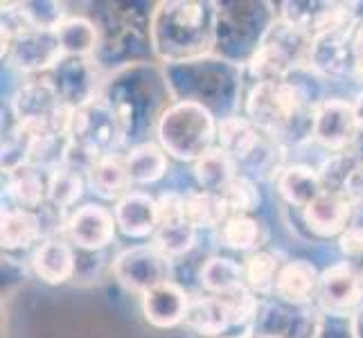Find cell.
I'll return each instance as SVG.
<instances>
[{
  "instance_id": "22",
  "label": "cell",
  "mask_w": 363,
  "mask_h": 338,
  "mask_svg": "<svg viewBox=\"0 0 363 338\" xmlns=\"http://www.w3.org/2000/svg\"><path fill=\"white\" fill-rule=\"evenodd\" d=\"M89 185L91 190L106 198V201H120V198L127 196L131 190V176L127 171V165L122 160L116 158H102L97 160L95 165L89 169Z\"/></svg>"
},
{
  "instance_id": "3",
  "label": "cell",
  "mask_w": 363,
  "mask_h": 338,
  "mask_svg": "<svg viewBox=\"0 0 363 338\" xmlns=\"http://www.w3.org/2000/svg\"><path fill=\"white\" fill-rule=\"evenodd\" d=\"M217 133L219 129L212 113L194 99L172 104L158 120L160 147L179 160H201L212 152Z\"/></svg>"
},
{
  "instance_id": "10",
  "label": "cell",
  "mask_w": 363,
  "mask_h": 338,
  "mask_svg": "<svg viewBox=\"0 0 363 338\" xmlns=\"http://www.w3.org/2000/svg\"><path fill=\"white\" fill-rule=\"evenodd\" d=\"M118 221L113 212H108L102 205H82L74 210V215L68 219L66 230L72 244H77L82 250H99L113 242Z\"/></svg>"
},
{
  "instance_id": "32",
  "label": "cell",
  "mask_w": 363,
  "mask_h": 338,
  "mask_svg": "<svg viewBox=\"0 0 363 338\" xmlns=\"http://www.w3.org/2000/svg\"><path fill=\"white\" fill-rule=\"evenodd\" d=\"M84 181L82 174L70 167H59L48 176V203L59 210L70 208L82 196Z\"/></svg>"
},
{
  "instance_id": "41",
  "label": "cell",
  "mask_w": 363,
  "mask_h": 338,
  "mask_svg": "<svg viewBox=\"0 0 363 338\" xmlns=\"http://www.w3.org/2000/svg\"><path fill=\"white\" fill-rule=\"evenodd\" d=\"M257 338H282V336H275V334H269V336H257Z\"/></svg>"
},
{
  "instance_id": "37",
  "label": "cell",
  "mask_w": 363,
  "mask_h": 338,
  "mask_svg": "<svg viewBox=\"0 0 363 338\" xmlns=\"http://www.w3.org/2000/svg\"><path fill=\"white\" fill-rule=\"evenodd\" d=\"M350 334H352V338H363V307L350 320Z\"/></svg>"
},
{
  "instance_id": "13",
  "label": "cell",
  "mask_w": 363,
  "mask_h": 338,
  "mask_svg": "<svg viewBox=\"0 0 363 338\" xmlns=\"http://www.w3.org/2000/svg\"><path fill=\"white\" fill-rule=\"evenodd\" d=\"M354 203L343 192H323L314 203L303 210L307 225L320 237L343 235L352 219Z\"/></svg>"
},
{
  "instance_id": "7",
  "label": "cell",
  "mask_w": 363,
  "mask_h": 338,
  "mask_svg": "<svg viewBox=\"0 0 363 338\" xmlns=\"http://www.w3.org/2000/svg\"><path fill=\"white\" fill-rule=\"evenodd\" d=\"M359 129L361 124L357 120L354 104H347L343 99H328L318 104L311 116V135L325 149L336 154L345 152L347 145L354 142Z\"/></svg>"
},
{
  "instance_id": "17",
  "label": "cell",
  "mask_w": 363,
  "mask_h": 338,
  "mask_svg": "<svg viewBox=\"0 0 363 338\" xmlns=\"http://www.w3.org/2000/svg\"><path fill=\"white\" fill-rule=\"evenodd\" d=\"M219 149L235 162H250L262 149V131L248 118H226L219 124Z\"/></svg>"
},
{
  "instance_id": "19",
  "label": "cell",
  "mask_w": 363,
  "mask_h": 338,
  "mask_svg": "<svg viewBox=\"0 0 363 338\" xmlns=\"http://www.w3.org/2000/svg\"><path fill=\"white\" fill-rule=\"evenodd\" d=\"M185 325L199 336H221L223 332H228L233 327L228 309L219 295H206V298L190 300Z\"/></svg>"
},
{
  "instance_id": "5",
  "label": "cell",
  "mask_w": 363,
  "mask_h": 338,
  "mask_svg": "<svg viewBox=\"0 0 363 338\" xmlns=\"http://www.w3.org/2000/svg\"><path fill=\"white\" fill-rule=\"evenodd\" d=\"M305 108V95L291 81H257L246 99V116L267 135H282Z\"/></svg>"
},
{
  "instance_id": "36",
  "label": "cell",
  "mask_w": 363,
  "mask_h": 338,
  "mask_svg": "<svg viewBox=\"0 0 363 338\" xmlns=\"http://www.w3.org/2000/svg\"><path fill=\"white\" fill-rule=\"evenodd\" d=\"M343 253L347 257L345 264L352 269V273L359 278L361 286H363V246H352V248H343Z\"/></svg>"
},
{
  "instance_id": "12",
  "label": "cell",
  "mask_w": 363,
  "mask_h": 338,
  "mask_svg": "<svg viewBox=\"0 0 363 338\" xmlns=\"http://www.w3.org/2000/svg\"><path fill=\"white\" fill-rule=\"evenodd\" d=\"M95 70L89 59L79 57H64L57 64V81L55 89L59 91L64 104L70 108H82L95 97Z\"/></svg>"
},
{
  "instance_id": "23",
  "label": "cell",
  "mask_w": 363,
  "mask_h": 338,
  "mask_svg": "<svg viewBox=\"0 0 363 338\" xmlns=\"http://www.w3.org/2000/svg\"><path fill=\"white\" fill-rule=\"evenodd\" d=\"M131 183L149 185L156 183L167 174V156L165 149L154 142H143L131 149V154L124 160Z\"/></svg>"
},
{
  "instance_id": "40",
  "label": "cell",
  "mask_w": 363,
  "mask_h": 338,
  "mask_svg": "<svg viewBox=\"0 0 363 338\" xmlns=\"http://www.w3.org/2000/svg\"><path fill=\"white\" fill-rule=\"evenodd\" d=\"M354 72H357V77L363 81V59H357V68H354Z\"/></svg>"
},
{
  "instance_id": "1",
  "label": "cell",
  "mask_w": 363,
  "mask_h": 338,
  "mask_svg": "<svg viewBox=\"0 0 363 338\" xmlns=\"http://www.w3.org/2000/svg\"><path fill=\"white\" fill-rule=\"evenodd\" d=\"M217 28L219 9L215 3H160L152 18V45L158 57L183 64L215 45Z\"/></svg>"
},
{
  "instance_id": "18",
  "label": "cell",
  "mask_w": 363,
  "mask_h": 338,
  "mask_svg": "<svg viewBox=\"0 0 363 338\" xmlns=\"http://www.w3.org/2000/svg\"><path fill=\"white\" fill-rule=\"evenodd\" d=\"M36 275L48 284H64L74 273L72 248L64 240H45L32 257Z\"/></svg>"
},
{
  "instance_id": "20",
  "label": "cell",
  "mask_w": 363,
  "mask_h": 338,
  "mask_svg": "<svg viewBox=\"0 0 363 338\" xmlns=\"http://www.w3.org/2000/svg\"><path fill=\"white\" fill-rule=\"evenodd\" d=\"M280 194L284 196L286 203H291L296 208H307L316 201V198L325 192L320 174L316 169H311L307 165H294L286 167L282 171V176L278 181Z\"/></svg>"
},
{
  "instance_id": "14",
  "label": "cell",
  "mask_w": 363,
  "mask_h": 338,
  "mask_svg": "<svg viewBox=\"0 0 363 338\" xmlns=\"http://www.w3.org/2000/svg\"><path fill=\"white\" fill-rule=\"evenodd\" d=\"M187 307H190V298L174 282L160 284L143 295L145 318L158 329H169L183 322L187 316Z\"/></svg>"
},
{
  "instance_id": "33",
  "label": "cell",
  "mask_w": 363,
  "mask_h": 338,
  "mask_svg": "<svg viewBox=\"0 0 363 338\" xmlns=\"http://www.w3.org/2000/svg\"><path fill=\"white\" fill-rule=\"evenodd\" d=\"M219 196L223 198V203H226L230 217L250 215V212L257 210V205H259V192H257L255 183L248 176H240V174L223 187V192Z\"/></svg>"
},
{
  "instance_id": "2",
  "label": "cell",
  "mask_w": 363,
  "mask_h": 338,
  "mask_svg": "<svg viewBox=\"0 0 363 338\" xmlns=\"http://www.w3.org/2000/svg\"><path fill=\"white\" fill-rule=\"evenodd\" d=\"M129 131V118L118 102L97 97L72 116L68 133V152L64 165L74 171H86L102 158H113Z\"/></svg>"
},
{
  "instance_id": "38",
  "label": "cell",
  "mask_w": 363,
  "mask_h": 338,
  "mask_svg": "<svg viewBox=\"0 0 363 338\" xmlns=\"http://www.w3.org/2000/svg\"><path fill=\"white\" fill-rule=\"evenodd\" d=\"M354 52L357 59H363V25L354 30Z\"/></svg>"
},
{
  "instance_id": "9",
  "label": "cell",
  "mask_w": 363,
  "mask_h": 338,
  "mask_svg": "<svg viewBox=\"0 0 363 338\" xmlns=\"http://www.w3.org/2000/svg\"><path fill=\"white\" fill-rule=\"evenodd\" d=\"M7 52L11 64L23 72L43 70L64 59V50H61L57 32H39V30L18 34L9 43Z\"/></svg>"
},
{
  "instance_id": "21",
  "label": "cell",
  "mask_w": 363,
  "mask_h": 338,
  "mask_svg": "<svg viewBox=\"0 0 363 338\" xmlns=\"http://www.w3.org/2000/svg\"><path fill=\"white\" fill-rule=\"evenodd\" d=\"M230 212L219 194L212 192H192L183 196V221H187L194 230L221 228Z\"/></svg>"
},
{
  "instance_id": "4",
  "label": "cell",
  "mask_w": 363,
  "mask_h": 338,
  "mask_svg": "<svg viewBox=\"0 0 363 338\" xmlns=\"http://www.w3.org/2000/svg\"><path fill=\"white\" fill-rule=\"evenodd\" d=\"M314 36L286 21L273 23L250 57V70L257 81H282L298 66L309 64Z\"/></svg>"
},
{
  "instance_id": "24",
  "label": "cell",
  "mask_w": 363,
  "mask_h": 338,
  "mask_svg": "<svg viewBox=\"0 0 363 338\" xmlns=\"http://www.w3.org/2000/svg\"><path fill=\"white\" fill-rule=\"evenodd\" d=\"M237 176V162L221 149H212L201 160L194 162V179L203 187V192L221 194L233 179Z\"/></svg>"
},
{
  "instance_id": "6",
  "label": "cell",
  "mask_w": 363,
  "mask_h": 338,
  "mask_svg": "<svg viewBox=\"0 0 363 338\" xmlns=\"http://www.w3.org/2000/svg\"><path fill=\"white\" fill-rule=\"evenodd\" d=\"M116 278L129 291L147 293L169 282L172 259L162 255L156 246H135L124 250L113 264Z\"/></svg>"
},
{
  "instance_id": "35",
  "label": "cell",
  "mask_w": 363,
  "mask_h": 338,
  "mask_svg": "<svg viewBox=\"0 0 363 338\" xmlns=\"http://www.w3.org/2000/svg\"><path fill=\"white\" fill-rule=\"evenodd\" d=\"M363 246V208L354 205L352 219H350L345 232L341 235V248Z\"/></svg>"
},
{
  "instance_id": "28",
  "label": "cell",
  "mask_w": 363,
  "mask_h": 338,
  "mask_svg": "<svg viewBox=\"0 0 363 338\" xmlns=\"http://www.w3.org/2000/svg\"><path fill=\"white\" fill-rule=\"evenodd\" d=\"M219 242L233 250H253L264 242V228L250 215L228 217L219 230Z\"/></svg>"
},
{
  "instance_id": "16",
  "label": "cell",
  "mask_w": 363,
  "mask_h": 338,
  "mask_svg": "<svg viewBox=\"0 0 363 338\" xmlns=\"http://www.w3.org/2000/svg\"><path fill=\"white\" fill-rule=\"evenodd\" d=\"M320 286V275L316 266L307 259L286 261L278 273L275 293L291 305H305L316 295Z\"/></svg>"
},
{
  "instance_id": "8",
  "label": "cell",
  "mask_w": 363,
  "mask_h": 338,
  "mask_svg": "<svg viewBox=\"0 0 363 338\" xmlns=\"http://www.w3.org/2000/svg\"><path fill=\"white\" fill-rule=\"evenodd\" d=\"M309 66L320 74H328V77H339V74L352 72L357 68L354 30L334 28L316 34L309 52Z\"/></svg>"
},
{
  "instance_id": "34",
  "label": "cell",
  "mask_w": 363,
  "mask_h": 338,
  "mask_svg": "<svg viewBox=\"0 0 363 338\" xmlns=\"http://www.w3.org/2000/svg\"><path fill=\"white\" fill-rule=\"evenodd\" d=\"M219 298L223 300V305H226V309H228L233 327L250 322L257 314V300L253 298V291L246 289V284L240 286V289L226 293V295H219Z\"/></svg>"
},
{
  "instance_id": "27",
  "label": "cell",
  "mask_w": 363,
  "mask_h": 338,
  "mask_svg": "<svg viewBox=\"0 0 363 338\" xmlns=\"http://www.w3.org/2000/svg\"><path fill=\"white\" fill-rule=\"evenodd\" d=\"M201 284L210 293L226 295L244 286V266L228 257H212L201 266Z\"/></svg>"
},
{
  "instance_id": "30",
  "label": "cell",
  "mask_w": 363,
  "mask_h": 338,
  "mask_svg": "<svg viewBox=\"0 0 363 338\" xmlns=\"http://www.w3.org/2000/svg\"><path fill=\"white\" fill-rule=\"evenodd\" d=\"M194 244H196V230L183 219L160 223L154 232V246L169 259L190 253Z\"/></svg>"
},
{
  "instance_id": "29",
  "label": "cell",
  "mask_w": 363,
  "mask_h": 338,
  "mask_svg": "<svg viewBox=\"0 0 363 338\" xmlns=\"http://www.w3.org/2000/svg\"><path fill=\"white\" fill-rule=\"evenodd\" d=\"M64 57H79L84 59L97 47V30L91 21L86 18H66L57 30Z\"/></svg>"
},
{
  "instance_id": "11",
  "label": "cell",
  "mask_w": 363,
  "mask_h": 338,
  "mask_svg": "<svg viewBox=\"0 0 363 338\" xmlns=\"http://www.w3.org/2000/svg\"><path fill=\"white\" fill-rule=\"evenodd\" d=\"M320 303L330 311V316H347L363 298V286L345 261L330 266L320 275Z\"/></svg>"
},
{
  "instance_id": "26",
  "label": "cell",
  "mask_w": 363,
  "mask_h": 338,
  "mask_svg": "<svg viewBox=\"0 0 363 338\" xmlns=\"http://www.w3.org/2000/svg\"><path fill=\"white\" fill-rule=\"evenodd\" d=\"M43 235L39 215L32 210H9L3 215V248H28Z\"/></svg>"
},
{
  "instance_id": "39",
  "label": "cell",
  "mask_w": 363,
  "mask_h": 338,
  "mask_svg": "<svg viewBox=\"0 0 363 338\" xmlns=\"http://www.w3.org/2000/svg\"><path fill=\"white\" fill-rule=\"evenodd\" d=\"M354 111H357V120H359L361 129H363V93H361V95H359V99H357V104H354Z\"/></svg>"
},
{
  "instance_id": "31",
  "label": "cell",
  "mask_w": 363,
  "mask_h": 338,
  "mask_svg": "<svg viewBox=\"0 0 363 338\" xmlns=\"http://www.w3.org/2000/svg\"><path fill=\"white\" fill-rule=\"evenodd\" d=\"M278 257L267 250H259L253 253L244 264V282L248 284L250 291L255 293H269L275 289V282H278V273H280Z\"/></svg>"
},
{
  "instance_id": "15",
  "label": "cell",
  "mask_w": 363,
  "mask_h": 338,
  "mask_svg": "<svg viewBox=\"0 0 363 338\" xmlns=\"http://www.w3.org/2000/svg\"><path fill=\"white\" fill-rule=\"evenodd\" d=\"M113 215L118 228L131 240H143L158 228V201L143 192H129L120 198Z\"/></svg>"
},
{
  "instance_id": "25",
  "label": "cell",
  "mask_w": 363,
  "mask_h": 338,
  "mask_svg": "<svg viewBox=\"0 0 363 338\" xmlns=\"http://www.w3.org/2000/svg\"><path fill=\"white\" fill-rule=\"evenodd\" d=\"M7 176V192L21 205V210L41 208L48 201V181L39 169L21 167Z\"/></svg>"
}]
</instances>
